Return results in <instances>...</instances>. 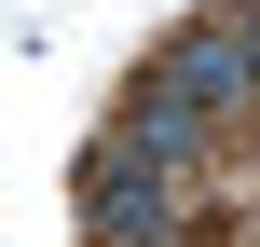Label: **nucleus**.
Instances as JSON below:
<instances>
[{"mask_svg":"<svg viewBox=\"0 0 260 247\" xmlns=\"http://www.w3.org/2000/svg\"><path fill=\"white\" fill-rule=\"evenodd\" d=\"M82 220H96V247H178L192 234V193L178 179H137V151H110L96 193H82Z\"/></svg>","mask_w":260,"mask_h":247,"instance_id":"1","label":"nucleus"}]
</instances>
